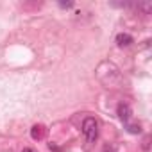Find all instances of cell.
I'll list each match as a JSON object with an SVG mask.
<instances>
[{"instance_id":"cell-1","label":"cell","mask_w":152,"mask_h":152,"mask_svg":"<svg viewBox=\"0 0 152 152\" xmlns=\"http://www.w3.org/2000/svg\"><path fill=\"white\" fill-rule=\"evenodd\" d=\"M83 134L86 138L88 143H95L97 138H99V122L93 118V116H86L83 120Z\"/></svg>"},{"instance_id":"cell-2","label":"cell","mask_w":152,"mask_h":152,"mask_svg":"<svg viewBox=\"0 0 152 152\" xmlns=\"http://www.w3.org/2000/svg\"><path fill=\"white\" fill-rule=\"evenodd\" d=\"M116 115L118 118L124 122V124H131V116H132V111H131V106L127 102H120L118 107H116Z\"/></svg>"},{"instance_id":"cell-3","label":"cell","mask_w":152,"mask_h":152,"mask_svg":"<svg viewBox=\"0 0 152 152\" xmlns=\"http://www.w3.org/2000/svg\"><path fill=\"white\" fill-rule=\"evenodd\" d=\"M115 41H116V45H118V47H129V45H132V43H134L132 36H131V34H127V32H120V34H116Z\"/></svg>"},{"instance_id":"cell-4","label":"cell","mask_w":152,"mask_h":152,"mask_svg":"<svg viewBox=\"0 0 152 152\" xmlns=\"http://www.w3.org/2000/svg\"><path fill=\"white\" fill-rule=\"evenodd\" d=\"M43 134H45V127H43V125H34V127L31 129V136H32L34 140H41Z\"/></svg>"},{"instance_id":"cell-5","label":"cell","mask_w":152,"mask_h":152,"mask_svg":"<svg viewBox=\"0 0 152 152\" xmlns=\"http://www.w3.org/2000/svg\"><path fill=\"white\" fill-rule=\"evenodd\" d=\"M125 127H127V131H129L131 134H138V132L141 131V127L136 125V124H125Z\"/></svg>"},{"instance_id":"cell-6","label":"cell","mask_w":152,"mask_h":152,"mask_svg":"<svg viewBox=\"0 0 152 152\" xmlns=\"http://www.w3.org/2000/svg\"><path fill=\"white\" fill-rule=\"evenodd\" d=\"M59 6L63 9H70V7H73V2H59Z\"/></svg>"},{"instance_id":"cell-7","label":"cell","mask_w":152,"mask_h":152,"mask_svg":"<svg viewBox=\"0 0 152 152\" xmlns=\"http://www.w3.org/2000/svg\"><path fill=\"white\" fill-rule=\"evenodd\" d=\"M48 148H50V150H56V152H59V150H61V148H59V147H56V145H52V143H50V145H48Z\"/></svg>"},{"instance_id":"cell-8","label":"cell","mask_w":152,"mask_h":152,"mask_svg":"<svg viewBox=\"0 0 152 152\" xmlns=\"http://www.w3.org/2000/svg\"><path fill=\"white\" fill-rule=\"evenodd\" d=\"M104 152H116V150H115V147H109V145H107V147L104 148Z\"/></svg>"},{"instance_id":"cell-9","label":"cell","mask_w":152,"mask_h":152,"mask_svg":"<svg viewBox=\"0 0 152 152\" xmlns=\"http://www.w3.org/2000/svg\"><path fill=\"white\" fill-rule=\"evenodd\" d=\"M22 152H36V150H34V148H29V147H27V148H23Z\"/></svg>"}]
</instances>
